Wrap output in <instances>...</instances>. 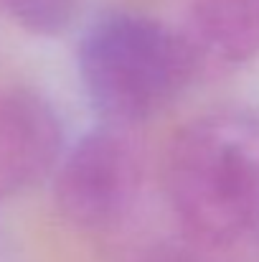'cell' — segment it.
Masks as SVG:
<instances>
[{"mask_svg":"<svg viewBox=\"0 0 259 262\" xmlns=\"http://www.w3.org/2000/svg\"><path fill=\"white\" fill-rule=\"evenodd\" d=\"M219 252H221V247H208V245L188 239L185 245L163 247L158 252H150V255H145L143 260L137 262H229L224 260Z\"/></svg>","mask_w":259,"mask_h":262,"instance_id":"obj_7","label":"cell"},{"mask_svg":"<svg viewBox=\"0 0 259 262\" xmlns=\"http://www.w3.org/2000/svg\"><path fill=\"white\" fill-rule=\"evenodd\" d=\"M145 153L132 127L104 122L61 153L54 168V199L61 216L84 234L117 232L140 206Z\"/></svg>","mask_w":259,"mask_h":262,"instance_id":"obj_3","label":"cell"},{"mask_svg":"<svg viewBox=\"0 0 259 262\" xmlns=\"http://www.w3.org/2000/svg\"><path fill=\"white\" fill-rule=\"evenodd\" d=\"M79 0H0V15L33 36H59L77 18Z\"/></svg>","mask_w":259,"mask_h":262,"instance_id":"obj_6","label":"cell"},{"mask_svg":"<svg viewBox=\"0 0 259 262\" xmlns=\"http://www.w3.org/2000/svg\"><path fill=\"white\" fill-rule=\"evenodd\" d=\"M64 125L54 102L31 87H0V201L54 173Z\"/></svg>","mask_w":259,"mask_h":262,"instance_id":"obj_4","label":"cell"},{"mask_svg":"<svg viewBox=\"0 0 259 262\" xmlns=\"http://www.w3.org/2000/svg\"><path fill=\"white\" fill-rule=\"evenodd\" d=\"M77 72L102 120L127 127L168 110L198 77L180 28L135 10L91 20L77 43Z\"/></svg>","mask_w":259,"mask_h":262,"instance_id":"obj_2","label":"cell"},{"mask_svg":"<svg viewBox=\"0 0 259 262\" xmlns=\"http://www.w3.org/2000/svg\"><path fill=\"white\" fill-rule=\"evenodd\" d=\"M180 36L198 74L237 69L259 54V0H193Z\"/></svg>","mask_w":259,"mask_h":262,"instance_id":"obj_5","label":"cell"},{"mask_svg":"<svg viewBox=\"0 0 259 262\" xmlns=\"http://www.w3.org/2000/svg\"><path fill=\"white\" fill-rule=\"evenodd\" d=\"M163 188L183 234L229 247L259 222V115L219 107L173 135Z\"/></svg>","mask_w":259,"mask_h":262,"instance_id":"obj_1","label":"cell"}]
</instances>
